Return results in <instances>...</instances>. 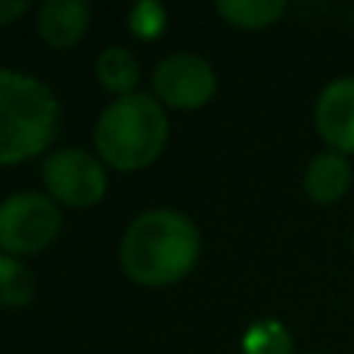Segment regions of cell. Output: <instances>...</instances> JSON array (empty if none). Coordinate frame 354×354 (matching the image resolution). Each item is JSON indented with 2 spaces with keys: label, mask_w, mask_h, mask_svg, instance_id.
<instances>
[{
  "label": "cell",
  "mask_w": 354,
  "mask_h": 354,
  "mask_svg": "<svg viewBox=\"0 0 354 354\" xmlns=\"http://www.w3.org/2000/svg\"><path fill=\"white\" fill-rule=\"evenodd\" d=\"M202 252L199 227L174 208H149L122 233L118 264L137 286H174L196 268Z\"/></svg>",
  "instance_id": "cell-1"
},
{
  "label": "cell",
  "mask_w": 354,
  "mask_h": 354,
  "mask_svg": "<svg viewBox=\"0 0 354 354\" xmlns=\"http://www.w3.org/2000/svg\"><path fill=\"white\" fill-rule=\"evenodd\" d=\"M168 143L165 106L149 93L118 97L100 112L93 128V149L106 168L115 171H140L162 156Z\"/></svg>",
  "instance_id": "cell-2"
},
{
  "label": "cell",
  "mask_w": 354,
  "mask_h": 354,
  "mask_svg": "<svg viewBox=\"0 0 354 354\" xmlns=\"http://www.w3.org/2000/svg\"><path fill=\"white\" fill-rule=\"evenodd\" d=\"M59 131L56 93L35 75L0 72V162L19 165L35 159L53 143Z\"/></svg>",
  "instance_id": "cell-3"
},
{
  "label": "cell",
  "mask_w": 354,
  "mask_h": 354,
  "mask_svg": "<svg viewBox=\"0 0 354 354\" xmlns=\"http://www.w3.org/2000/svg\"><path fill=\"white\" fill-rule=\"evenodd\" d=\"M59 202H53L47 193L22 189L0 205V249H3V255H37V252L50 249V243L59 236Z\"/></svg>",
  "instance_id": "cell-4"
},
{
  "label": "cell",
  "mask_w": 354,
  "mask_h": 354,
  "mask_svg": "<svg viewBox=\"0 0 354 354\" xmlns=\"http://www.w3.org/2000/svg\"><path fill=\"white\" fill-rule=\"evenodd\" d=\"M41 180L47 187V196L59 205L68 208H91L103 202L106 187H109V174L97 153L78 147L56 149L44 159Z\"/></svg>",
  "instance_id": "cell-5"
},
{
  "label": "cell",
  "mask_w": 354,
  "mask_h": 354,
  "mask_svg": "<svg viewBox=\"0 0 354 354\" xmlns=\"http://www.w3.org/2000/svg\"><path fill=\"white\" fill-rule=\"evenodd\" d=\"M218 91V75L202 56L171 53L153 68V93L162 106L193 112L202 109Z\"/></svg>",
  "instance_id": "cell-6"
},
{
  "label": "cell",
  "mask_w": 354,
  "mask_h": 354,
  "mask_svg": "<svg viewBox=\"0 0 354 354\" xmlns=\"http://www.w3.org/2000/svg\"><path fill=\"white\" fill-rule=\"evenodd\" d=\"M314 124L333 153L354 156V78H336L320 91Z\"/></svg>",
  "instance_id": "cell-7"
},
{
  "label": "cell",
  "mask_w": 354,
  "mask_h": 354,
  "mask_svg": "<svg viewBox=\"0 0 354 354\" xmlns=\"http://www.w3.org/2000/svg\"><path fill=\"white\" fill-rule=\"evenodd\" d=\"M91 28V6L84 0H44L37 6V35L53 50H72Z\"/></svg>",
  "instance_id": "cell-8"
},
{
  "label": "cell",
  "mask_w": 354,
  "mask_h": 354,
  "mask_svg": "<svg viewBox=\"0 0 354 354\" xmlns=\"http://www.w3.org/2000/svg\"><path fill=\"white\" fill-rule=\"evenodd\" d=\"M351 187V165L348 156L342 153H317L305 168V189L317 205H333L339 202Z\"/></svg>",
  "instance_id": "cell-9"
},
{
  "label": "cell",
  "mask_w": 354,
  "mask_h": 354,
  "mask_svg": "<svg viewBox=\"0 0 354 354\" xmlns=\"http://www.w3.org/2000/svg\"><path fill=\"white\" fill-rule=\"evenodd\" d=\"M97 81L115 97H131L140 81V62L128 47L112 44L97 56Z\"/></svg>",
  "instance_id": "cell-10"
},
{
  "label": "cell",
  "mask_w": 354,
  "mask_h": 354,
  "mask_svg": "<svg viewBox=\"0 0 354 354\" xmlns=\"http://www.w3.org/2000/svg\"><path fill=\"white\" fill-rule=\"evenodd\" d=\"M214 12L233 28L261 31L286 12V0H221L214 3Z\"/></svg>",
  "instance_id": "cell-11"
},
{
  "label": "cell",
  "mask_w": 354,
  "mask_h": 354,
  "mask_svg": "<svg viewBox=\"0 0 354 354\" xmlns=\"http://www.w3.org/2000/svg\"><path fill=\"white\" fill-rule=\"evenodd\" d=\"M0 295H3V305L10 311L25 308L35 299V277L25 268L22 258H12V255L0 258Z\"/></svg>",
  "instance_id": "cell-12"
},
{
  "label": "cell",
  "mask_w": 354,
  "mask_h": 354,
  "mask_svg": "<svg viewBox=\"0 0 354 354\" xmlns=\"http://www.w3.org/2000/svg\"><path fill=\"white\" fill-rule=\"evenodd\" d=\"M243 354H295V342L280 320H258L245 333Z\"/></svg>",
  "instance_id": "cell-13"
},
{
  "label": "cell",
  "mask_w": 354,
  "mask_h": 354,
  "mask_svg": "<svg viewBox=\"0 0 354 354\" xmlns=\"http://www.w3.org/2000/svg\"><path fill=\"white\" fill-rule=\"evenodd\" d=\"M165 25H168V12L153 0L134 6V12H131V31L137 37H143V41H156L165 31Z\"/></svg>",
  "instance_id": "cell-14"
},
{
  "label": "cell",
  "mask_w": 354,
  "mask_h": 354,
  "mask_svg": "<svg viewBox=\"0 0 354 354\" xmlns=\"http://www.w3.org/2000/svg\"><path fill=\"white\" fill-rule=\"evenodd\" d=\"M28 10V0H0V22L10 25L16 16H22V12Z\"/></svg>",
  "instance_id": "cell-15"
}]
</instances>
